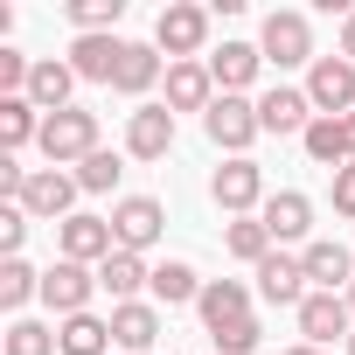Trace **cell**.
<instances>
[{"label":"cell","instance_id":"cell-1","mask_svg":"<svg viewBox=\"0 0 355 355\" xmlns=\"http://www.w3.org/2000/svg\"><path fill=\"white\" fill-rule=\"evenodd\" d=\"M35 146H42V160H49V167H77V160H91V153H98V112H84V105L49 112Z\"/></svg>","mask_w":355,"mask_h":355},{"label":"cell","instance_id":"cell-2","mask_svg":"<svg viewBox=\"0 0 355 355\" xmlns=\"http://www.w3.org/2000/svg\"><path fill=\"white\" fill-rule=\"evenodd\" d=\"M209 42V8L196 0H167L160 21H153V49H167V63H196Z\"/></svg>","mask_w":355,"mask_h":355},{"label":"cell","instance_id":"cell-3","mask_svg":"<svg viewBox=\"0 0 355 355\" xmlns=\"http://www.w3.org/2000/svg\"><path fill=\"white\" fill-rule=\"evenodd\" d=\"M202 132H209V146H223L230 160H251V139L265 132V125H258V98H216V105L202 112Z\"/></svg>","mask_w":355,"mask_h":355},{"label":"cell","instance_id":"cell-4","mask_svg":"<svg viewBox=\"0 0 355 355\" xmlns=\"http://www.w3.org/2000/svg\"><path fill=\"white\" fill-rule=\"evenodd\" d=\"M258 56L265 63H279V70H313V28H306V15H293V8H279V15H265V28H258Z\"/></svg>","mask_w":355,"mask_h":355},{"label":"cell","instance_id":"cell-5","mask_svg":"<svg viewBox=\"0 0 355 355\" xmlns=\"http://www.w3.org/2000/svg\"><path fill=\"white\" fill-rule=\"evenodd\" d=\"M209 202H216L223 216H258V209H265V167H258V160H223V167L209 174Z\"/></svg>","mask_w":355,"mask_h":355},{"label":"cell","instance_id":"cell-6","mask_svg":"<svg viewBox=\"0 0 355 355\" xmlns=\"http://www.w3.org/2000/svg\"><path fill=\"white\" fill-rule=\"evenodd\" d=\"M77 196H84L77 174H63V167H35L28 189H21V209H28L35 223H56V230H63V223L77 216Z\"/></svg>","mask_w":355,"mask_h":355},{"label":"cell","instance_id":"cell-7","mask_svg":"<svg viewBox=\"0 0 355 355\" xmlns=\"http://www.w3.org/2000/svg\"><path fill=\"white\" fill-rule=\"evenodd\" d=\"M160 230H167V209L153 202V196H119L112 202V237H119V251H153L160 244Z\"/></svg>","mask_w":355,"mask_h":355},{"label":"cell","instance_id":"cell-8","mask_svg":"<svg viewBox=\"0 0 355 355\" xmlns=\"http://www.w3.org/2000/svg\"><path fill=\"white\" fill-rule=\"evenodd\" d=\"M91 293H98V265H70V258H56V265L42 272V306H49L56 320L91 313Z\"/></svg>","mask_w":355,"mask_h":355},{"label":"cell","instance_id":"cell-9","mask_svg":"<svg viewBox=\"0 0 355 355\" xmlns=\"http://www.w3.org/2000/svg\"><path fill=\"white\" fill-rule=\"evenodd\" d=\"M306 98H313L320 119H348V112H355V63H348V56H313Z\"/></svg>","mask_w":355,"mask_h":355},{"label":"cell","instance_id":"cell-10","mask_svg":"<svg viewBox=\"0 0 355 355\" xmlns=\"http://www.w3.org/2000/svg\"><path fill=\"white\" fill-rule=\"evenodd\" d=\"M300 334H306L313 348H327V341H348V334H355L348 293H306V300H300Z\"/></svg>","mask_w":355,"mask_h":355},{"label":"cell","instance_id":"cell-11","mask_svg":"<svg viewBox=\"0 0 355 355\" xmlns=\"http://www.w3.org/2000/svg\"><path fill=\"white\" fill-rule=\"evenodd\" d=\"M56 251H63L70 265H105V258L119 251V237H112V216H70V223L56 230Z\"/></svg>","mask_w":355,"mask_h":355},{"label":"cell","instance_id":"cell-12","mask_svg":"<svg viewBox=\"0 0 355 355\" xmlns=\"http://www.w3.org/2000/svg\"><path fill=\"white\" fill-rule=\"evenodd\" d=\"M300 265H306V286H313V293H348V286H355V258H348V244H334V237H313V244L300 251Z\"/></svg>","mask_w":355,"mask_h":355},{"label":"cell","instance_id":"cell-13","mask_svg":"<svg viewBox=\"0 0 355 355\" xmlns=\"http://www.w3.org/2000/svg\"><path fill=\"white\" fill-rule=\"evenodd\" d=\"M167 146H174V112L167 105H139L125 119V153L132 160H167Z\"/></svg>","mask_w":355,"mask_h":355},{"label":"cell","instance_id":"cell-14","mask_svg":"<svg viewBox=\"0 0 355 355\" xmlns=\"http://www.w3.org/2000/svg\"><path fill=\"white\" fill-rule=\"evenodd\" d=\"M196 313H202V327H209V334H223V327L251 320V286H244V279H209V286H202V300H196Z\"/></svg>","mask_w":355,"mask_h":355},{"label":"cell","instance_id":"cell-15","mask_svg":"<svg viewBox=\"0 0 355 355\" xmlns=\"http://www.w3.org/2000/svg\"><path fill=\"white\" fill-rule=\"evenodd\" d=\"M258 70H265L258 42H223V49L209 56V77H216V91H223V98H244V91L258 84Z\"/></svg>","mask_w":355,"mask_h":355},{"label":"cell","instance_id":"cell-16","mask_svg":"<svg viewBox=\"0 0 355 355\" xmlns=\"http://www.w3.org/2000/svg\"><path fill=\"white\" fill-rule=\"evenodd\" d=\"M70 91H77V70L70 63H56V56H35V70H28V105L49 119V112H70Z\"/></svg>","mask_w":355,"mask_h":355},{"label":"cell","instance_id":"cell-17","mask_svg":"<svg viewBox=\"0 0 355 355\" xmlns=\"http://www.w3.org/2000/svg\"><path fill=\"white\" fill-rule=\"evenodd\" d=\"M320 112H313V98L306 91H293V84H272L265 98H258V125L265 132H306Z\"/></svg>","mask_w":355,"mask_h":355},{"label":"cell","instance_id":"cell-18","mask_svg":"<svg viewBox=\"0 0 355 355\" xmlns=\"http://www.w3.org/2000/svg\"><path fill=\"white\" fill-rule=\"evenodd\" d=\"M258 223L272 230V244H300V237L313 230V202H306L300 189H279V196H265V209H258Z\"/></svg>","mask_w":355,"mask_h":355},{"label":"cell","instance_id":"cell-19","mask_svg":"<svg viewBox=\"0 0 355 355\" xmlns=\"http://www.w3.org/2000/svg\"><path fill=\"white\" fill-rule=\"evenodd\" d=\"M153 341H160V306H153V300H125V306H112V348L146 355Z\"/></svg>","mask_w":355,"mask_h":355},{"label":"cell","instance_id":"cell-20","mask_svg":"<svg viewBox=\"0 0 355 355\" xmlns=\"http://www.w3.org/2000/svg\"><path fill=\"white\" fill-rule=\"evenodd\" d=\"M223 91L209 77V63H167V112H209Z\"/></svg>","mask_w":355,"mask_h":355},{"label":"cell","instance_id":"cell-21","mask_svg":"<svg viewBox=\"0 0 355 355\" xmlns=\"http://www.w3.org/2000/svg\"><path fill=\"white\" fill-rule=\"evenodd\" d=\"M258 300H272V306H293V313H300V300H306V265H300V258H286V251H272V258L258 265Z\"/></svg>","mask_w":355,"mask_h":355},{"label":"cell","instance_id":"cell-22","mask_svg":"<svg viewBox=\"0 0 355 355\" xmlns=\"http://www.w3.org/2000/svg\"><path fill=\"white\" fill-rule=\"evenodd\" d=\"M119 56H125L119 35H77V42H70V70H77L84 84H112V77H119Z\"/></svg>","mask_w":355,"mask_h":355},{"label":"cell","instance_id":"cell-23","mask_svg":"<svg viewBox=\"0 0 355 355\" xmlns=\"http://www.w3.org/2000/svg\"><path fill=\"white\" fill-rule=\"evenodd\" d=\"M98 286L112 293V306H125V300H139V286H153V265H146L139 251H112V258L98 265Z\"/></svg>","mask_w":355,"mask_h":355},{"label":"cell","instance_id":"cell-24","mask_svg":"<svg viewBox=\"0 0 355 355\" xmlns=\"http://www.w3.org/2000/svg\"><path fill=\"white\" fill-rule=\"evenodd\" d=\"M202 286H209V279H202L196 265L167 258V265H153V286H146V293H153V306H196V300H202Z\"/></svg>","mask_w":355,"mask_h":355},{"label":"cell","instance_id":"cell-25","mask_svg":"<svg viewBox=\"0 0 355 355\" xmlns=\"http://www.w3.org/2000/svg\"><path fill=\"white\" fill-rule=\"evenodd\" d=\"M160 49L153 42H125V56H119V77H112V91H125V98H146L153 84H160Z\"/></svg>","mask_w":355,"mask_h":355},{"label":"cell","instance_id":"cell-26","mask_svg":"<svg viewBox=\"0 0 355 355\" xmlns=\"http://www.w3.org/2000/svg\"><path fill=\"white\" fill-rule=\"evenodd\" d=\"M223 251H230L237 265H251V272H258V265H265L279 244H272V230H265L258 216H230V230H223Z\"/></svg>","mask_w":355,"mask_h":355},{"label":"cell","instance_id":"cell-27","mask_svg":"<svg viewBox=\"0 0 355 355\" xmlns=\"http://www.w3.org/2000/svg\"><path fill=\"white\" fill-rule=\"evenodd\" d=\"M56 348H63V355H112V320H98V313H70V320L56 327Z\"/></svg>","mask_w":355,"mask_h":355},{"label":"cell","instance_id":"cell-28","mask_svg":"<svg viewBox=\"0 0 355 355\" xmlns=\"http://www.w3.org/2000/svg\"><path fill=\"white\" fill-rule=\"evenodd\" d=\"M42 139V112L28 98H0V153H21Z\"/></svg>","mask_w":355,"mask_h":355},{"label":"cell","instance_id":"cell-29","mask_svg":"<svg viewBox=\"0 0 355 355\" xmlns=\"http://www.w3.org/2000/svg\"><path fill=\"white\" fill-rule=\"evenodd\" d=\"M300 146H306L313 167H348V125H341V119H313V125L300 132Z\"/></svg>","mask_w":355,"mask_h":355},{"label":"cell","instance_id":"cell-30","mask_svg":"<svg viewBox=\"0 0 355 355\" xmlns=\"http://www.w3.org/2000/svg\"><path fill=\"white\" fill-rule=\"evenodd\" d=\"M28 300H42V272H35L28 258H0V306L21 313Z\"/></svg>","mask_w":355,"mask_h":355},{"label":"cell","instance_id":"cell-31","mask_svg":"<svg viewBox=\"0 0 355 355\" xmlns=\"http://www.w3.org/2000/svg\"><path fill=\"white\" fill-rule=\"evenodd\" d=\"M125 15V0H70V28L77 35H112Z\"/></svg>","mask_w":355,"mask_h":355},{"label":"cell","instance_id":"cell-32","mask_svg":"<svg viewBox=\"0 0 355 355\" xmlns=\"http://www.w3.org/2000/svg\"><path fill=\"white\" fill-rule=\"evenodd\" d=\"M119 174H125V167H119V153H112V146H98L91 160H77V189H84V196H105V189H119Z\"/></svg>","mask_w":355,"mask_h":355},{"label":"cell","instance_id":"cell-33","mask_svg":"<svg viewBox=\"0 0 355 355\" xmlns=\"http://www.w3.org/2000/svg\"><path fill=\"white\" fill-rule=\"evenodd\" d=\"M8 355H63V348H56V327L15 320V327H8Z\"/></svg>","mask_w":355,"mask_h":355},{"label":"cell","instance_id":"cell-34","mask_svg":"<svg viewBox=\"0 0 355 355\" xmlns=\"http://www.w3.org/2000/svg\"><path fill=\"white\" fill-rule=\"evenodd\" d=\"M209 341H216V355H258L265 327H258V320H237V327H223V334H209Z\"/></svg>","mask_w":355,"mask_h":355},{"label":"cell","instance_id":"cell-35","mask_svg":"<svg viewBox=\"0 0 355 355\" xmlns=\"http://www.w3.org/2000/svg\"><path fill=\"white\" fill-rule=\"evenodd\" d=\"M28 209L21 202H8V209H0V258H21V237H28Z\"/></svg>","mask_w":355,"mask_h":355},{"label":"cell","instance_id":"cell-36","mask_svg":"<svg viewBox=\"0 0 355 355\" xmlns=\"http://www.w3.org/2000/svg\"><path fill=\"white\" fill-rule=\"evenodd\" d=\"M28 174H35V167H21L15 153H0V196H8V202H21V189H28Z\"/></svg>","mask_w":355,"mask_h":355},{"label":"cell","instance_id":"cell-37","mask_svg":"<svg viewBox=\"0 0 355 355\" xmlns=\"http://www.w3.org/2000/svg\"><path fill=\"white\" fill-rule=\"evenodd\" d=\"M334 216H355V160L334 167Z\"/></svg>","mask_w":355,"mask_h":355},{"label":"cell","instance_id":"cell-38","mask_svg":"<svg viewBox=\"0 0 355 355\" xmlns=\"http://www.w3.org/2000/svg\"><path fill=\"white\" fill-rule=\"evenodd\" d=\"M341 56L355 63V15H341Z\"/></svg>","mask_w":355,"mask_h":355},{"label":"cell","instance_id":"cell-39","mask_svg":"<svg viewBox=\"0 0 355 355\" xmlns=\"http://www.w3.org/2000/svg\"><path fill=\"white\" fill-rule=\"evenodd\" d=\"M341 125H348V160H355V112H348V119H341Z\"/></svg>","mask_w":355,"mask_h":355},{"label":"cell","instance_id":"cell-40","mask_svg":"<svg viewBox=\"0 0 355 355\" xmlns=\"http://www.w3.org/2000/svg\"><path fill=\"white\" fill-rule=\"evenodd\" d=\"M286 355H320V348H313V341H293V348H286Z\"/></svg>","mask_w":355,"mask_h":355},{"label":"cell","instance_id":"cell-41","mask_svg":"<svg viewBox=\"0 0 355 355\" xmlns=\"http://www.w3.org/2000/svg\"><path fill=\"white\" fill-rule=\"evenodd\" d=\"M348 313H355V286H348Z\"/></svg>","mask_w":355,"mask_h":355},{"label":"cell","instance_id":"cell-42","mask_svg":"<svg viewBox=\"0 0 355 355\" xmlns=\"http://www.w3.org/2000/svg\"><path fill=\"white\" fill-rule=\"evenodd\" d=\"M348 355H355V334H348Z\"/></svg>","mask_w":355,"mask_h":355}]
</instances>
